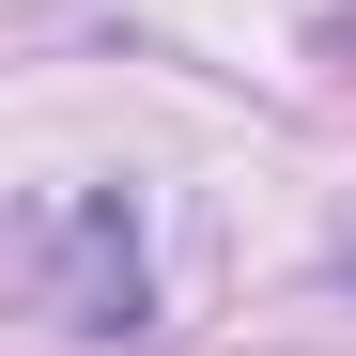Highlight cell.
I'll return each mask as SVG.
<instances>
[{"label": "cell", "instance_id": "6da1fadb", "mask_svg": "<svg viewBox=\"0 0 356 356\" xmlns=\"http://www.w3.org/2000/svg\"><path fill=\"white\" fill-rule=\"evenodd\" d=\"M31 294H47V325H78V341H140V325H155L140 202H124V186L47 202V217H31Z\"/></svg>", "mask_w": 356, "mask_h": 356}]
</instances>
